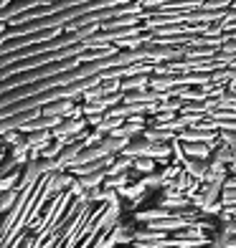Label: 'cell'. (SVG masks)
Segmentation results:
<instances>
[{"instance_id":"cell-1","label":"cell","mask_w":236,"mask_h":248,"mask_svg":"<svg viewBox=\"0 0 236 248\" xmlns=\"http://www.w3.org/2000/svg\"><path fill=\"white\" fill-rule=\"evenodd\" d=\"M13 200H16V190H5V193L0 195V210H5Z\"/></svg>"}]
</instances>
